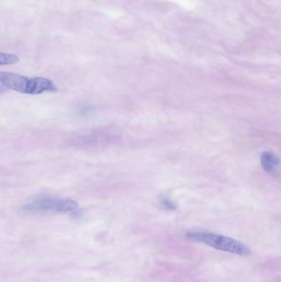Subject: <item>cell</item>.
Wrapping results in <instances>:
<instances>
[{"instance_id":"cell-1","label":"cell","mask_w":281,"mask_h":282,"mask_svg":"<svg viewBox=\"0 0 281 282\" xmlns=\"http://www.w3.org/2000/svg\"><path fill=\"white\" fill-rule=\"evenodd\" d=\"M0 82L7 89L31 95H37L45 92H55L57 90L53 81L47 78H29L7 71H0Z\"/></svg>"},{"instance_id":"cell-2","label":"cell","mask_w":281,"mask_h":282,"mask_svg":"<svg viewBox=\"0 0 281 282\" xmlns=\"http://www.w3.org/2000/svg\"><path fill=\"white\" fill-rule=\"evenodd\" d=\"M187 237L193 241L203 243L218 250L224 251L240 256H247L250 253V249L248 246L238 240L232 239L230 237L206 232L188 233Z\"/></svg>"},{"instance_id":"cell-3","label":"cell","mask_w":281,"mask_h":282,"mask_svg":"<svg viewBox=\"0 0 281 282\" xmlns=\"http://www.w3.org/2000/svg\"><path fill=\"white\" fill-rule=\"evenodd\" d=\"M78 207L79 204L75 200L46 195L36 196L23 205L25 210L32 212L53 211L66 213L74 211Z\"/></svg>"},{"instance_id":"cell-4","label":"cell","mask_w":281,"mask_h":282,"mask_svg":"<svg viewBox=\"0 0 281 282\" xmlns=\"http://www.w3.org/2000/svg\"><path fill=\"white\" fill-rule=\"evenodd\" d=\"M261 164L267 173H274L279 165V159L272 152H263L261 155Z\"/></svg>"},{"instance_id":"cell-5","label":"cell","mask_w":281,"mask_h":282,"mask_svg":"<svg viewBox=\"0 0 281 282\" xmlns=\"http://www.w3.org/2000/svg\"><path fill=\"white\" fill-rule=\"evenodd\" d=\"M19 61V57L17 55L0 52V65H14Z\"/></svg>"},{"instance_id":"cell-6","label":"cell","mask_w":281,"mask_h":282,"mask_svg":"<svg viewBox=\"0 0 281 282\" xmlns=\"http://www.w3.org/2000/svg\"><path fill=\"white\" fill-rule=\"evenodd\" d=\"M4 91H5L4 86H2V85H0V93L4 92Z\"/></svg>"}]
</instances>
